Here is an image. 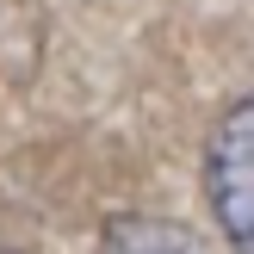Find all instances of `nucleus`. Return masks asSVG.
<instances>
[{
    "instance_id": "f257e3e1",
    "label": "nucleus",
    "mask_w": 254,
    "mask_h": 254,
    "mask_svg": "<svg viewBox=\"0 0 254 254\" xmlns=\"http://www.w3.org/2000/svg\"><path fill=\"white\" fill-rule=\"evenodd\" d=\"M205 211L236 254H254V93L217 112L205 136Z\"/></svg>"
},
{
    "instance_id": "f03ea898",
    "label": "nucleus",
    "mask_w": 254,
    "mask_h": 254,
    "mask_svg": "<svg viewBox=\"0 0 254 254\" xmlns=\"http://www.w3.org/2000/svg\"><path fill=\"white\" fill-rule=\"evenodd\" d=\"M93 254H205V242L174 217H118Z\"/></svg>"
},
{
    "instance_id": "7ed1b4c3",
    "label": "nucleus",
    "mask_w": 254,
    "mask_h": 254,
    "mask_svg": "<svg viewBox=\"0 0 254 254\" xmlns=\"http://www.w3.org/2000/svg\"><path fill=\"white\" fill-rule=\"evenodd\" d=\"M0 254H12V248H0Z\"/></svg>"
}]
</instances>
